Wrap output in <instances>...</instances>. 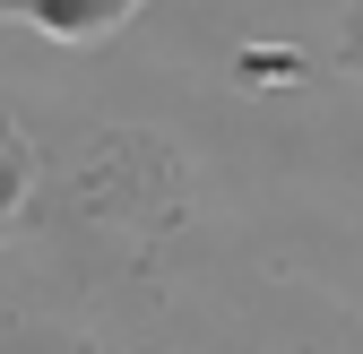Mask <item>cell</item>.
Listing matches in <instances>:
<instances>
[{"instance_id":"obj_1","label":"cell","mask_w":363,"mask_h":354,"mask_svg":"<svg viewBox=\"0 0 363 354\" xmlns=\"http://www.w3.org/2000/svg\"><path fill=\"white\" fill-rule=\"evenodd\" d=\"M0 9H18L26 26H43L52 43H104L113 26L139 18V0H0Z\"/></svg>"},{"instance_id":"obj_2","label":"cell","mask_w":363,"mask_h":354,"mask_svg":"<svg viewBox=\"0 0 363 354\" xmlns=\"http://www.w3.org/2000/svg\"><path fill=\"white\" fill-rule=\"evenodd\" d=\"M234 78L242 86H294V78H311V61L294 52V43H242V52H234Z\"/></svg>"},{"instance_id":"obj_3","label":"cell","mask_w":363,"mask_h":354,"mask_svg":"<svg viewBox=\"0 0 363 354\" xmlns=\"http://www.w3.org/2000/svg\"><path fill=\"white\" fill-rule=\"evenodd\" d=\"M26 190H35V147H26L18 121H0V225L26 207Z\"/></svg>"},{"instance_id":"obj_4","label":"cell","mask_w":363,"mask_h":354,"mask_svg":"<svg viewBox=\"0 0 363 354\" xmlns=\"http://www.w3.org/2000/svg\"><path fill=\"white\" fill-rule=\"evenodd\" d=\"M337 69H346V78H363V0L346 9V35H337Z\"/></svg>"}]
</instances>
